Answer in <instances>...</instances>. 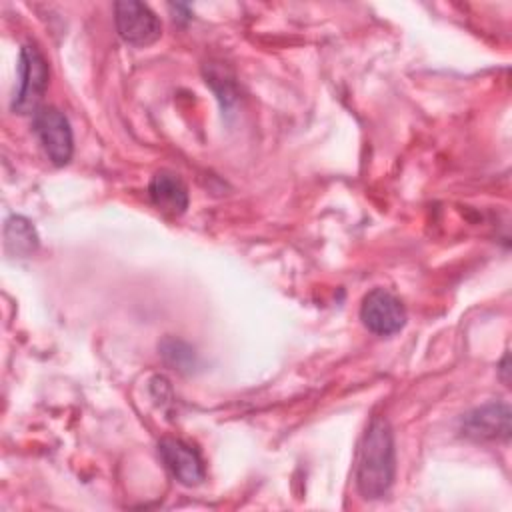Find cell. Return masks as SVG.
<instances>
[{
    "mask_svg": "<svg viewBox=\"0 0 512 512\" xmlns=\"http://www.w3.org/2000/svg\"><path fill=\"white\" fill-rule=\"evenodd\" d=\"M396 474L394 434L386 418L374 416L356 452V488L360 496L376 500L388 494Z\"/></svg>",
    "mask_w": 512,
    "mask_h": 512,
    "instance_id": "obj_1",
    "label": "cell"
},
{
    "mask_svg": "<svg viewBox=\"0 0 512 512\" xmlns=\"http://www.w3.org/2000/svg\"><path fill=\"white\" fill-rule=\"evenodd\" d=\"M50 68L34 42H26L18 60V92L14 94L12 108L18 114H34L46 94Z\"/></svg>",
    "mask_w": 512,
    "mask_h": 512,
    "instance_id": "obj_2",
    "label": "cell"
},
{
    "mask_svg": "<svg viewBox=\"0 0 512 512\" xmlns=\"http://www.w3.org/2000/svg\"><path fill=\"white\" fill-rule=\"evenodd\" d=\"M32 130L46 156L56 166H66L74 152V136L66 114L54 106H40L32 114Z\"/></svg>",
    "mask_w": 512,
    "mask_h": 512,
    "instance_id": "obj_3",
    "label": "cell"
},
{
    "mask_svg": "<svg viewBox=\"0 0 512 512\" xmlns=\"http://www.w3.org/2000/svg\"><path fill=\"white\" fill-rule=\"evenodd\" d=\"M114 20L120 38L130 46H150L162 34L160 18L142 2L124 0L114 4Z\"/></svg>",
    "mask_w": 512,
    "mask_h": 512,
    "instance_id": "obj_4",
    "label": "cell"
},
{
    "mask_svg": "<svg viewBox=\"0 0 512 512\" xmlns=\"http://www.w3.org/2000/svg\"><path fill=\"white\" fill-rule=\"evenodd\" d=\"M360 320L370 332L378 336H390L404 328L406 308L402 300L390 290L374 288L362 300Z\"/></svg>",
    "mask_w": 512,
    "mask_h": 512,
    "instance_id": "obj_5",
    "label": "cell"
},
{
    "mask_svg": "<svg viewBox=\"0 0 512 512\" xmlns=\"http://www.w3.org/2000/svg\"><path fill=\"white\" fill-rule=\"evenodd\" d=\"M158 454L170 474L184 486L202 484L206 470L200 454L180 438H162L158 442Z\"/></svg>",
    "mask_w": 512,
    "mask_h": 512,
    "instance_id": "obj_6",
    "label": "cell"
},
{
    "mask_svg": "<svg viewBox=\"0 0 512 512\" xmlns=\"http://www.w3.org/2000/svg\"><path fill=\"white\" fill-rule=\"evenodd\" d=\"M462 434L474 440H508L510 438V408L500 402L484 404L468 412L462 422Z\"/></svg>",
    "mask_w": 512,
    "mask_h": 512,
    "instance_id": "obj_7",
    "label": "cell"
},
{
    "mask_svg": "<svg viewBox=\"0 0 512 512\" xmlns=\"http://www.w3.org/2000/svg\"><path fill=\"white\" fill-rule=\"evenodd\" d=\"M148 194L152 204L168 216H180L188 208V188L174 172H156L148 184Z\"/></svg>",
    "mask_w": 512,
    "mask_h": 512,
    "instance_id": "obj_8",
    "label": "cell"
},
{
    "mask_svg": "<svg viewBox=\"0 0 512 512\" xmlns=\"http://www.w3.org/2000/svg\"><path fill=\"white\" fill-rule=\"evenodd\" d=\"M4 246L12 256H30L38 248V234L24 216H10L4 226Z\"/></svg>",
    "mask_w": 512,
    "mask_h": 512,
    "instance_id": "obj_9",
    "label": "cell"
},
{
    "mask_svg": "<svg viewBox=\"0 0 512 512\" xmlns=\"http://www.w3.org/2000/svg\"><path fill=\"white\" fill-rule=\"evenodd\" d=\"M160 350H162V356L166 358V362L176 366V368H180V370L194 366V352L184 342H180V340L166 338L160 344Z\"/></svg>",
    "mask_w": 512,
    "mask_h": 512,
    "instance_id": "obj_10",
    "label": "cell"
},
{
    "mask_svg": "<svg viewBox=\"0 0 512 512\" xmlns=\"http://www.w3.org/2000/svg\"><path fill=\"white\" fill-rule=\"evenodd\" d=\"M500 372H502V380H504V384L508 386V378H506V372H508V354H504V358H502V366H500Z\"/></svg>",
    "mask_w": 512,
    "mask_h": 512,
    "instance_id": "obj_11",
    "label": "cell"
}]
</instances>
